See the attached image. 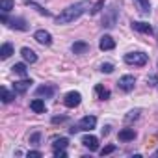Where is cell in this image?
<instances>
[{"label":"cell","instance_id":"19","mask_svg":"<svg viewBox=\"0 0 158 158\" xmlns=\"http://www.w3.org/2000/svg\"><path fill=\"white\" fill-rule=\"evenodd\" d=\"M95 93H97L99 101H108L110 99V89H106L102 84H97L95 86Z\"/></svg>","mask_w":158,"mask_h":158},{"label":"cell","instance_id":"18","mask_svg":"<svg viewBox=\"0 0 158 158\" xmlns=\"http://www.w3.org/2000/svg\"><path fill=\"white\" fill-rule=\"evenodd\" d=\"M136 2V8L139 11V15H149L151 13V4H149V0H134Z\"/></svg>","mask_w":158,"mask_h":158},{"label":"cell","instance_id":"12","mask_svg":"<svg viewBox=\"0 0 158 158\" xmlns=\"http://www.w3.org/2000/svg\"><path fill=\"white\" fill-rule=\"evenodd\" d=\"M99 48L101 50H114L115 48V41H114V37L112 35H102L101 37V41H99Z\"/></svg>","mask_w":158,"mask_h":158},{"label":"cell","instance_id":"9","mask_svg":"<svg viewBox=\"0 0 158 158\" xmlns=\"http://www.w3.org/2000/svg\"><path fill=\"white\" fill-rule=\"evenodd\" d=\"M32 84H34V82L30 80V78H23V80H19V82L13 84V91H15L17 95H23V93H26V91L30 89Z\"/></svg>","mask_w":158,"mask_h":158},{"label":"cell","instance_id":"22","mask_svg":"<svg viewBox=\"0 0 158 158\" xmlns=\"http://www.w3.org/2000/svg\"><path fill=\"white\" fill-rule=\"evenodd\" d=\"M67 145H69V139L67 138H56L54 141H52V149L56 151V149H67Z\"/></svg>","mask_w":158,"mask_h":158},{"label":"cell","instance_id":"10","mask_svg":"<svg viewBox=\"0 0 158 158\" xmlns=\"http://www.w3.org/2000/svg\"><path fill=\"white\" fill-rule=\"evenodd\" d=\"M54 93H56V86H47V84H45V86H39V88L35 89V97H41V99H43V97H45V99H50Z\"/></svg>","mask_w":158,"mask_h":158},{"label":"cell","instance_id":"5","mask_svg":"<svg viewBox=\"0 0 158 158\" xmlns=\"http://www.w3.org/2000/svg\"><path fill=\"white\" fill-rule=\"evenodd\" d=\"M134 86H136V76L134 74H125V76H121L119 80H117V88L121 91H125V93L132 91Z\"/></svg>","mask_w":158,"mask_h":158},{"label":"cell","instance_id":"30","mask_svg":"<svg viewBox=\"0 0 158 158\" xmlns=\"http://www.w3.org/2000/svg\"><path fill=\"white\" fill-rule=\"evenodd\" d=\"M115 149H117L115 145H106L104 149H101V154H102V156H106V154H112V152H114Z\"/></svg>","mask_w":158,"mask_h":158},{"label":"cell","instance_id":"31","mask_svg":"<svg viewBox=\"0 0 158 158\" xmlns=\"http://www.w3.org/2000/svg\"><path fill=\"white\" fill-rule=\"evenodd\" d=\"M39 139H41V132H34L30 136V143H34V145H39Z\"/></svg>","mask_w":158,"mask_h":158},{"label":"cell","instance_id":"20","mask_svg":"<svg viewBox=\"0 0 158 158\" xmlns=\"http://www.w3.org/2000/svg\"><path fill=\"white\" fill-rule=\"evenodd\" d=\"M11 54H13V45L11 43H4L2 47H0V58L2 60H8Z\"/></svg>","mask_w":158,"mask_h":158},{"label":"cell","instance_id":"24","mask_svg":"<svg viewBox=\"0 0 158 158\" xmlns=\"http://www.w3.org/2000/svg\"><path fill=\"white\" fill-rule=\"evenodd\" d=\"M11 69H13L19 76H23V78H26V74H28V69H26V65H24V63H15Z\"/></svg>","mask_w":158,"mask_h":158},{"label":"cell","instance_id":"23","mask_svg":"<svg viewBox=\"0 0 158 158\" xmlns=\"http://www.w3.org/2000/svg\"><path fill=\"white\" fill-rule=\"evenodd\" d=\"M15 95H17L15 91L11 93V91H10L8 88H2V102H4V104H8V102H11V101L15 99Z\"/></svg>","mask_w":158,"mask_h":158},{"label":"cell","instance_id":"17","mask_svg":"<svg viewBox=\"0 0 158 158\" xmlns=\"http://www.w3.org/2000/svg\"><path fill=\"white\" fill-rule=\"evenodd\" d=\"M130 26H132V30H136V32H139V34H152V26L147 24V23H136V21H134Z\"/></svg>","mask_w":158,"mask_h":158},{"label":"cell","instance_id":"1","mask_svg":"<svg viewBox=\"0 0 158 158\" xmlns=\"http://www.w3.org/2000/svg\"><path fill=\"white\" fill-rule=\"evenodd\" d=\"M89 10H91V2H89V0H80V2H74L69 8H65L54 21H56V24H69V23H74L76 19H80Z\"/></svg>","mask_w":158,"mask_h":158},{"label":"cell","instance_id":"11","mask_svg":"<svg viewBox=\"0 0 158 158\" xmlns=\"http://www.w3.org/2000/svg\"><path fill=\"white\" fill-rule=\"evenodd\" d=\"M82 145H84L86 149H89L91 152H93V151H99V139H97L95 136H91V134H88V136L82 138Z\"/></svg>","mask_w":158,"mask_h":158},{"label":"cell","instance_id":"14","mask_svg":"<svg viewBox=\"0 0 158 158\" xmlns=\"http://www.w3.org/2000/svg\"><path fill=\"white\" fill-rule=\"evenodd\" d=\"M136 136H138V134H136L134 128H123V130H119V134H117L119 141H134Z\"/></svg>","mask_w":158,"mask_h":158},{"label":"cell","instance_id":"13","mask_svg":"<svg viewBox=\"0 0 158 158\" xmlns=\"http://www.w3.org/2000/svg\"><path fill=\"white\" fill-rule=\"evenodd\" d=\"M71 50H73V54H86V52H89V43H86V41H74L71 45Z\"/></svg>","mask_w":158,"mask_h":158},{"label":"cell","instance_id":"8","mask_svg":"<svg viewBox=\"0 0 158 158\" xmlns=\"http://www.w3.org/2000/svg\"><path fill=\"white\" fill-rule=\"evenodd\" d=\"M34 39H35L39 45H45V47L52 45V35H50V32H47V30H37V32L34 34Z\"/></svg>","mask_w":158,"mask_h":158},{"label":"cell","instance_id":"4","mask_svg":"<svg viewBox=\"0 0 158 158\" xmlns=\"http://www.w3.org/2000/svg\"><path fill=\"white\" fill-rule=\"evenodd\" d=\"M125 63L127 65H136V67H143V65H147V61H149V56L145 54V52H128V54H125Z\"/></svg>","mask_w":158,"mask_h":158},{"label":"cell","instance_id":"35","mask_svg":"<svg viewBox=\"0 0 158 158\" xmlns=\"http://www.w3.org/2000/svg\"><path fill=\"white\" fill-rule=\"evenodd\" d=\"M108 134H110V127H104L102 128V136H108Z\"/></svg>","mask_w":158,"mask_h":158},{"label":"cell","instance_id":"34","mask_svg":"<svg viewBox=\"0 0 158 158\" xmlns=\"http://www.w3.org/2000/svg\"><path fill=\"white\" fill-rule=\"evenodd\" d=\"M65 121H67L65 115H60V117L56 115V117H52V123H54V125H58V123H65Z\"/></svg>","mask_w":158,"mask_h":158},{"label":"cell","instance_id":"28","mask_svg":"<svg viewBox=\"0 0 158 158\" xmlns=\"http://www.w3.org/2000/svg\"><path fill=\"white\" fill-rule=\"evenodd\" d=\"M147 84H149L151 88L158 86V73H154V74H149V76H147Z\"/></svg>","mask_w":158,"mask_h":158},{"label":"cell","instance_id":"15","mask_svg":"<svg viewBox=\"0 0 158 158\" xmlns=\"http://www.w3.org/2000/svg\"><path fill=\"white\" fill-rule=\"evenodd\" d=\"M21 56L24 58L26 63H35V61H37V54H35L32 48H28V47H23V48H21Z\"/></svg>","mask_w":158,"mask_h":158},{"label":"cell","instance_id":"36","mask_svg":"<svg viewBox=\"0 0 158 158\" xmlns=\"http://www.w3.org/2000/svg\"><path fill=\"white\" fill-rule=\"evenodd\" d=\"M154 156H158V149H156V151H154Z\"/></svg>","mask_w":158,"mask_h":158},{"label":"cell","instance_id":"6","mask_svg":"<svg viewBox=\"0 0 158 158\" xmlns=\"http://www.w3.org/2000/svg\"><path fill=\"white\" fill-rule=\"evenodd\" d=\"M80 102H82V95L78 91H69L63 97V104L67 108H76V106H80Z\"/></svg>","mask_w":158,"mask_h":158},{"label":"cell","instance_id":"29","mask_svg":"<svg viewBox=\"0 0 158 158\" xmlns=\"http://www.w3.org/2000/svg\"><path fill=\"white\" fill-rule=\"evenodd\" d=\"M112 71H114V63H102V65H101V73L110 74Z\"/></svg>","mask_w":158,"mask_h":158},{"label":"cell","instance_id":"7","mask_svg":"<svg viewBox=\"0 0 158 158\" xmlns=\"http://www.w3.org/2000/svg\"><path fill=\"white\" fill-rule=\"evenodd\" d=\"M95 125H97V117H95V115H84L80 121H78V130L89 132V130L95 128Z\"/></svg>","mask_w":158,"mask_h":158},{"label":"cell","instance_id":"21","mask_svg":"<svg viewBox=\"0 0 158 158\" xmlns=\"http://www.w3.org/2000/svg\"><path fill=\"white\" fill-rule=\"evenodd\" d=\"M13 8H15L13 0H0V11H2V13H10Z\"/></svg>","mask_w":158,"mask_h":158},{"label":"cell","instance_id":"2","mask_svg":"<svg viewBox=\"0 0 158 158\" xmlns=\"http://www.w3.org/2000/svg\"><path fill=\"white\" fill-rule=\"evenodd\" d=\"M117 19H119V8L117 4H110L106 10H104V15H102V28H108L112 30L115 24H117Z\"/></svg>","mask_w":158,"mask_h":158},{"label":"cell","instance_id":"16","mask_svg":"<svg viewBox=\"0 0 158 158\" xmlns=\"http://www.w3.org/2000/svg\"><path fill=\"white\" fill-rule=\"evenodd\" d=\"M30 108H32V112H35V114H45V112H47V106H45V101H43L41 97H37V99H34V101L30 102Z\"/></svg>","mask_w":158,"mask_h":158},{"label":"cell","instance_id":"25","mask_svg":"<svg viewBox=\"0 0 158 158\" xmlns=\"http://www.w3.org/2000/svg\"><path fill=\"white\" fill-rule=\"evenodd\" d=\"M139 114H141V110H139V108H136V110H130V112H128V115L125 117V123L128 125V123H132V121L139 119Z\"/></svg>","mask_w":158,"mask_h":158},{"label":"cell","instance_id":"27","mask_svg":"<svg viewBox=\"0 0 158 158\" xmlns=\"http://www.w3.org/2000/svg\"><path fill=\"white\" fill-rule=\"evenodd\" d=\"M102 8H104V0H99V2H97L95 6H91L89 13H91V15H97V13H99V11L102 10Z\"/></svg>","mask_w":158,"mask_h":158},{"label":"cell","instance_id":"3","mask_svg":"<svg viewBox=\"0 0 158 158\" xmlns=\"http://www.w3.org/2000/svg\"><path fill=\"white\" fill-rule=\"evenodd\" d=\"M0 21H2L8 28H13V30H21V32L28 30V23H26V19H23V17H13V19H10L8 13H2V15H0Z\"/></svg>","mask_w":158,"mask_h":158},{"label":"cell","instance_id":"32","mask_svg":"<svg viewBox=\"0 0 158 158\" xmlns=\"http://www.w3.org/2000/svg\"><path fill=\"white\" fill-rule=\"evenodd\" d=\"M26 156H28V158H41L43 154H41V151H28Z\"/></svg>","mask_w":158,"mask_h":158},{"label":"cell","instance_id":"26","mask_svg":"<svg viewBox=\"0 0 158 158\" xmlns=\"http://www.w3.org/2000/svg\"><path fill=\"white\" fill-rule=\"evenodd\" d=\"M26 6L35 8V10H37V13H41V15H45V17H48V15H50V11H47V10H45V8H41L39 4H35L34 0H26Z\"/></svg>","mask_w":158,"mask_h":158},{"label":"cell","instance_id":"33","mask_svg":"<svg viewBox=\"0 0 158 158\" xmlns=\"http://www.w3.org/2000/svg\"><path fill=\"white\" fill-rule=\"evenodd\" d=\"M54 156H56V158H65V156H67V151H65V149H56V151H54Z\"/></svg>","mask_w":158,"mask_h":158}]
</instances>
